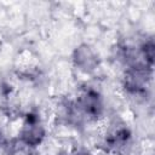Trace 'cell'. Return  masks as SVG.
<instances>
[{
    "label": "cell",
    "instance_id": "obj_1",
    "mask_svg": "<svg viewBox=\"0 0 155 155\" xmlns=\"http://www.w3.org/2000/svg\"><path fill=\"white\" fill-rule=\"evenodd\" d=\"M151 68L144 64H134L130 65L125 78H124V86L127 92L131 94H143L145 93L147 84L151 74Z\"/></svg>",
    "mask_w": 155,
    "mask_h": 155
},
{
    "label": "cell",
    "instance_id": "obj_2",
    "mask_svg": "<svg viewBox=\"0 0 155 155\" xmlns=\"http://www.w3.org/2000/svg\"><path fill=\"white\" fill-rule=\"evenodd\" d=\"M74 105L78 114L84 115L88 120H97L103 111V103L101 96L94 90L91 88L84 91L79 96Z\"/></svg>",
    "mask_w": 155,
    "mask_h": 155
},
{
    "label": "cell",
    "instance_id": "obj_3",
    "mask_svg": "<svg viewBox=\"0 0 155 155\" xmlns=\"http://www.w3.org/2000/svg\"><path fill=\"white\" fill-rule=\"evenodd\" d=\"M44 136H45V131L41 124L39 122V117L34 114H29L21 131L22 142L25 143L27 145L36 147L41 143Z\"/></svg>",
    "mask_w": 155,
    "mask_h": 155
},
{
    "label": "cell",
    "instance_id": "obj_4",
    "mask_svg": "<svg viewBox=\"0 0 155 155\" xmlns=\"http://www.w3.org/2000/svg\"><path fill=\"white\" fill-rule=\"evenodd\" d=\"M73 59L75 65L82 71H92L98 65V57L88 45H80L75 48Z\"/></svg>",
    "mask_w": 155,
    "mask_h": 155
},
{
    "label": "cell",
    "instance_id": "obj_5",
    "mask_svg": "<svg viewBox=\"0 0 155 155\" xmlns=\"http://www.w3.org/2000/svg\"><path fill=\"white\" fill-rule=\"evenodd\" d=\"M130 138H131L130 131L125 127H119V128L113 130L110 133H108V136L105 137V140H104V145H105L107 150L116 153L126 147Z\"/></svg>",
    "mask_w": 155,
    "mask_h": 155
},
{
    "label": "cell",
    "instance_id": "obj_6",
    "mask_svg": "<svg viewBox=\"0 0 155 155\" xmlns=\"http://www.w3.org/2000/svg\"><path fill=\"white\" fill-rule=\"evenodd\" d=\"M78 155H88V154H78Z\"/></svg>",
    "mask_w": 155,
    "mask_h": 155
}]
</instances>
